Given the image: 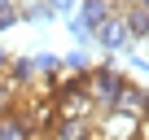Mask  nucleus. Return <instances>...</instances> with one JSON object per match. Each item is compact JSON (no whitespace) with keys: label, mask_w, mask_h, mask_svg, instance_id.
I'll return each mask as SVG.
<instances>
[{"label":"nucleus","mask_w":149,"mask_h":140,"mask_svg":"<svg viewBox=\"0 0 149 140\" xmlns=\"http://www.w3.org/2000/svg\"><path fill=\"white\" fill-rule=\"evenodd\" d=\"M53 105H57V118H84V123H92L97 105L88 96V75L84 79H61L53 88Z\"/></svg>","instance_id":"obj_1"},{"label":"nucleus","mask_w":149,"mask_h":140,"mask_svg":"<svg viewBox=\"0 0 149 140\" xmlns=\"http://www.w3.org/2000/svg\"><path fill=\"white\" fill-rule=\"evenodd\" d=\"M123 88H127V79L118 75L114 66H92V70H88V96H92L97 114L114 110V105H118V96H123Z\"/></svg>","instance_id":"obj_2"},{"label":"nucleus","mask_w":149,"mask_h":140,"mask_svg":"<svg viewBox=\"0 0 149 140\" xmlns=\"http://www.w3.org/2000/svg\"><path fill=\"white\" fill-rule=\"evenodd\" d=\"M110 18H114L110 0H84V5L74 9V18H70V35L79 40V44H88V40L101 35V26H105Z\"/></svg>","instance_id":"obj_3"},{"label":"nucleus","mask_w":149,"mask_h":140,"mask_svg":"<svg viewBox=\"0 0 149 140\" xmlns=\"http://www.w3.org/2000/svg\"><path fill=\"white\" fill-rule=\"evenodd\" d=\"M101 140H140V118H127L118 110H105L97 114V127H92Z\"/></svg>","instance_id":"obj_4"},{"label":"nucleus","mask_w":149,"mask_h":140,"mask_svg":"<svg viewBox=\"0 0 149 140\" xmlns=\"http://www.w3.org/2000/svg\"><path fill=\"white\" fill-rule=\"evenodd\" d=\"M97 44L105 48V53H123L127 44H132V31H127V22H123V13H114L105 26H101V35H97Z\"/></svg>","instance_id":"obj_5"},{"label":"nucleus","mask_w":149,"mask_h":140,"mask_svg":"<svg viewBox=\"0 0 149 140\" xmlns=\"http://www.w3.org/2000/svg\"><path fill=\"white\" fill-rule=\"evenodd\" d=\"M114 110H118V114H127V118H140V123H145V118H149V92H145V88H136V83H127Z\"/></svg>","instance_id":"obj_6"},{"label":"nucleus","mask_w":149,"mask_h":140,"mask_svg":"<svg viewBox=\"0 0 149 140\" xmlns=\"http://www.w3.org/2000/svg\"><path fill=\"white\" fill-rule=\"evenodd\" d=\"M5 79H9V83H13V88H18L22 96H26V92H31V88L40 83V70H35V57H13V66H9V75H5Z\"/></svg>","instance_id":"obj_7"},{"label":"nucleus","mask_w":149,"mask_h":140,"mask_svg":"<svg viewBox=\"0 0 149 140\" xmlns=\"http://www.w3.org/2000/svg\"><path fill=\"white\" fill-rule=\"evenodd\" d=\"M123 22H127L132 40H145V44H149V9H136V5H127V9H123Z\"/></svg>","instance_id":"obj_8"},{"label":"nucleus","mask_w":149,"mask_h":140,"mask_svg":"<svg viewBox=\"0 0 149 140\" xmlns=\"http://www.w3.org/2000/svg\"><path fill=\"white\" fill-rule=\"evenodd\" d=\"M0 140H35V131L26 127L22 114H9V118H0Z\"/></svg>","instance_id":"obj_9"},{"label":"nucleus","mask_w":149,"mask_h":140,"mask_svg":"<svg viewBox=\"0 0 149 140\" xmlns=\"http://www.w3.org/2000/svg\"><path fill=\"white\" fill-rule=\"evenodd\" d=\"M18 101H22V92L0 75V118H9V114H18Z\"/></svg>","instance_id":"obj_10"},{"label":"nucleus","mask_w":149,"mask_h":140,"mask_svg":"<svg viewBox=\"0 0 149 140\" xmlns=\"http://www.w3.org/2000/svg\"><path fill=\"white\" fill-rule=\"evenodd\" d=\"M13 22H22V13H18V0H0V31H9Z\"/></svg>","instance_id":"obj_11"},{"label":"nucleus","mask_w":149,"mask_h":140,"mask_svg":"<svg viewBox=\"0 0 149 140\" xmlns=\"http://www.w3.org/2000/svg\"><path fill=\"white\" fill-rule=\"evenodd\" d=\"M74 5H79V0H48L53 13H70V18H74Z\"/></svg>","instance_id":"obj_12"},{"label":"nucleus","mask_w":149,"mask_h":140,"mask_svg":"<svg viewBox=\"0 0 149 140\" xmlns=\"http://www.w3.org/2000/svg\"><path fill=\"white\" fill-rule=\"evenodd\" d=\"M9 66H13V53H5V48H0V75H9Z\"/></svg>","instance_id":"obj_13"},{"label":"nucleus","mask_w":149,"mask_h":140,"mask_svg":"<svg viewBox=\"0 0 149 140\" xmlns=\"http://www.w3.org/2000/svg\"><path fill=\"white\" fill-rule=\"evenodd\" d=\"M132 5H136V9H149V0H132Z\"/></svg>","instance_id":"obj_14"},{"label":"nucleus","mask_w":149,"mask_h":140,"mask_svg":"<svg viewBox=\"0 0 149 140\" xmlns=\"http://www.w3.org/2000/svg\"><path fill=\"white\" fill-rule=\"evenodd\" d=\"M92 140H101V136H97V131H92Z\"/></svg>","instance_id":"obj_15"}]
</instances>
